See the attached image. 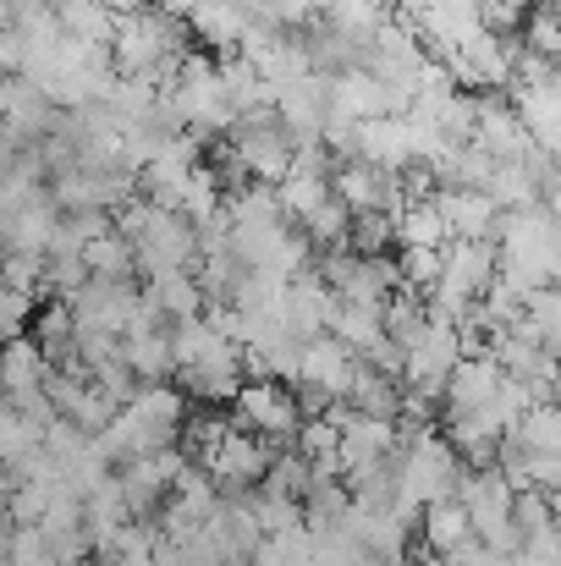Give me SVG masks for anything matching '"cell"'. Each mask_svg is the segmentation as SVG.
Here are the masks:
<instances>
[{
  "label": "cell",
  "mask_w": 561,
  "mask_h": 566,
  "mask_svg": "<svg viewBox=\"0 0 561 566\" xmlns=\"http://www.w3.org/2000/svg\"><path fill=\"white\" fill-rule=\"evenodd\" d=\"M281 446H270L264 434H253V429H242V423H231L209 451H204V473L215 479V490L220 495H242V490H253L259 479H264V468H270V457H276Z\"/></svg>",
  "instance_id": "obj_4"
},
{
  "label": "cell",
  "mask_w": 561,
  "mask_h": 566,
  "mask_svg": "<svg viewBox=\"0 0 561 566\" xmlns=\"http://www.w3.org/2000/svg\"><path fill=\"white\" fill-rule=\"evenodd\" d=\"M325 17H331V28H342V33L370 44V33L391 11H385V0H325Z\"/></svg>",
  "instance_id": "obj_20"
},
{
  "label": "cell",
  "mask_w": 561,
  "mask_h": 566,
  "mask_svg": "<svg viewBox=\"0 0 561 566\" xmlns=\"http://www.w3.org/2000/svg\"><path fill=\"white\" fill-rule=\"evenodd\" d=\"M457 506L468 512V528H474V539L479 545H490V551H518V523H512V484L501 479V468L490 462V468H463L457 473Z\"/></svg>",
  "instance_id": "obj_2"
},
{
  "label": "cell",
  "mask_w": 561,
  "mask_h": 566,
  "mask_svg": "<svg viewBox=\"0 0 561 566\" xmlns=\"http://www.w3.org/2000/svg\"><path fill=\"white\" fill-rule=\"evenodd\" d=\"M440 248H446V242H440ZM440 248H402V259H396V281L413 286V292H429L435 275H440Z\"/></svg>",
  "instance_id": "obj_21"
},
{
  "label": "cell",
  "mask_w": 561,
  "mask_h": 566,
  "mask_svg": "<svg viewBox=\"0 0 561 566\" xmlns=\"http://www.w3.org/2000/svg\"><path fill=\"white\" fill-rule=\"evenodd\" d=\"M468 534H474V528H468V512L457 506V495H440V501L418 506V517H413V545L429 551V556H446V551L463 545Z\"/></svg>",
  "instance_id": "obj_11"
},
{
  "label": "cell",
  "mask_w": 561,
  "mask_h": 566,
  "mask_svg": "<svg viewBox=\"0 0 561 566\" xmlns=\"http://www.w3.org/2000/svg\"><path fill=\"white\" fill-rule=\"evenodd\" d=\"M298 401H292V390L281 385V379H242L237 385V396H231V423H242V429H253V434H264L270 446H292V434H298Z\"/></svg>",
  "instance_id": "obj_6"
},
{
  "label": "cell",
  "mask_w": 561,
  "mask_h": 566,
  "mask_svg": "<svg viewBox=\"0 0 561 566\" xmlns=\"http://www.w3.org/2000/svg\"><path fill=\"white\" fill-rule=\"evenodd\" d=\"M391 231H396L402 248H440V242H446V220H440V209H435L429 192L402 198V203L391 209Z\"/></svg>",
  "instance_id": "obj_13"
},
{
  "label": "cell",
  "mask_w": 561,
  "mask_h": 566,
  "mask_svg": "<svg viewBox=\"0 0 561 566\" xmlns=\"http://www.w3.org/2000/svg\"><path fill=\"white\" fill-rule=\"evenodd\" d=\"M496 385H501L496 358H490V353H468V358L451 364V375L440 385V407H446V412H474V407H485V401L496 396Z\"/></svg>",
  "instance_id": "obj_8"
},
{
  "label": "cell",
  "mask_w": 561,
  "mask_h": 566,
  "mask_svg": "<svg viewBox=\"0 0 561 566\" xmlns=\"http://www.w3.org/2000/svg\"><path fill=\"white\" fill-rule=\"evenodd\" d=\"M133 248V270L149 281V275H166V270H193L198 259V237H193V220H183L177 209H155L138 220V231L127 237Z\"/></svg>",
  "instance_id": "obj_3"
},
{
  "label": "cell",
  "mask_w": 561,
  "mask_h": 566,
  "mask_svg": "<svg viewBox=\"0 0 561 566\" xmlns=\"http://www.w3.org/2000/svg\"><path fill=\"white\" fill-rule=\"evenodd\" d=\"M248 566H314V534L303 523L281 534H259V545L248 551Z\"/></svg>",
  "instance_id": "obj_18"
},
{
  "label": "cell",
  "mask_w": 561,
  "mask_h": 566,
  "mask_svg": "<svg viewBox=\"0 0 561 566\" xmlns=\"http://www.w3.org/2000/svg\"><path fill=\"white\" fill-rule=\"evenodd\" d=\"M122 358H127L133 379H172L177 375L172 325H160V331H138V336H122Z\"/></svg>",
  "instance_id": "obj_14"
},
{
  "label": "cell",
  "mask_w": 561,
  "mask_h": 566,
  "mask_svg": "<svg viewBox=\"0 0 561 566\" xmlns=\"http://www.w3.org/2000/svg\"><path fill=\"white\" fill-rule=\"evenodd\" d=\"M77 566H111V562H77Z\"/></svg>",
  "instance_id": "obj_23"
},
{
  "label": "cell",
  "mask_w": 561,
  "mask_h": 566,
  "mask_svg": "<svg viewBox=\"0 0 561 566\" xmlns=\"http://www.w3.org/2000/svg\"><path fill=\"white\" fill-rule=\"evenodd\" d=\"M347 220H353V209L336 198V192H325L309 214H298V231L309 237V248H347Z\"/></svg>",
  "instance_id": "obj_17"
},
{
  "label": "cell",
  "mask_w": 561,
  "mask_h": 566,
  "mask_svg": "<svg viewBox=\"0 0 561 566\" xmlns=\"http://www.w3.org/2000/svg\"><path fill=\"white\" fill-rule=\"evenodd\" d=\"M353 358H370L374 347L385 342V319H380V303H342L331 308V325H325Z\"/></svg>",
  "instance_id": "obj_12"
},
{
  "label": "cell",
  "mask_w": 561,
  "mask_h": 566,
  "mask_svg": "<svg viewBox=\"0 0 561 566\" xmlns=\"http://www.w3.org/2000/svg\"><path fill=\"white\" fill-rule=\"evenodd\" d=\"M325 286L342 297V303H385L402 281H396V259L385 253H353V248H331L320 264Z\"/></svg>",
  "instance_id": "obj_5"
},
{
  "label": "cell",
  "mask_w": 561,
  "mask_h": 566,
  "mask_svg": "<svg viewBox=\"0 0 561 566\" xmlns=\"http://www.w3.org/2000/svg\"><path fill=\"white\" fill-rule=\"evenodd\" d=\"M55 220H61V203L50 192H33L22 198L6 220H0V248L6 253H28V259H44L50 237H55Z\"/></svg>",
  "instance_id": "obj_7"
},
{
  "label": "cell",
  "mask_w": 561,
  "mask_h": 566,
  "mask_svg": "<svg viewBox=\"0 0 561 566\" xmlns=\"http://www.w3.org/2000/svg\"><path fill=\"white\" fill-rule=\"evenodd\" d=\"M435 209L446 220V237H490L496 231V203L485 188H435Z\"/></svg>",
  "instance_id": "obj_9"
},
{
  "label": "cell",
  "mask_w": 561,
  "mask_h": 566,
  "mask_svg": "<svg viewBox=\"0 0 561 566\" xmlns=\"http://www.w3.org/2000/svg\"><path fill=\"white\" fill-rule=\"evenodd\" d=\"M144 297H149V303H155L166 319H193V314H204V286H198V275H193V270H166V275H149Z\"/></svg>",
  "instance_id": "obj_15"
},
{
  "label": "cell",
  "mask_w": 561,
  "mask_h": 566,
  "mask_svg": "<svg viewBox=\"0 0 561 566\" xmlns=\"http://www.w3.org/2000/svg\"><path fill=\"white\" fill-rule=\"evenodd\" d=\"M6 566H55V556H50V539L39 534V523L11 528V539H6Z\"/></svg>",
  "instance_id": "obj_22"
},
{
  "label": "cell",
  "mask_w": 561,
  "mask_h": 566,
  "mask_svg": "<svg viewBox=\"0 0 561 566\" xmlns=\"http://www.w3.org/2000/svg\"><path fill=\"white\" fill-rule=\"evenodd\" d=\"M83 270L100 275V281H133V248H127V237H116V231L89 237L83 242Z\"/></svg>",
  "instance_id": "obj_19"
},
{
  "label": "cell",
  "mask_w": 561,
  "mask_h": 566,
  "mask_svg": "<svg viewBox=\"0 0 561 566\" xmlns=\"http://www.w3.org/2000/svg\"><path fill=\"white\" fill-rule=\"evenodd\" d=\"M557 214L551 203H523V209H501L490 248H496V270L523 281V286H557Z\"/></svg>",
  "instance_id": "obj_1"
},
{
  "label": "cell",
  "mask_w": 561,
  "mask_h": 566,
  "mask_svg": "<svg viewBox=\"0 0 561 566\" xmlns=\"http://www.w3.org/2000/svg\"><path fill=\"white\" fill-rule=\"evenodd\" d=\"M215 72H220V88H226V105H231V116L270 105V83L259 77V66H253L242 50H231V55H226Z\"/></svg>",
  "instance_id": "obj_16"
},
{
  "label": "cell",
  "mask_w": 561,
  "mask_h": 566,
  "mask_svg": "<svg viewBox=\"0 0 561 566\" xmlns=\"http://www.w3.org/2000/svg\"><path fill=\"white\" fill-rule=\"evenodd\" d=\"M44 375H50V364H44V353H39V342H33L28 331L0 342V396H6V401L44 390Z\"/></svg>",
  "instance_id": "obj_10"
}]
</instances>
